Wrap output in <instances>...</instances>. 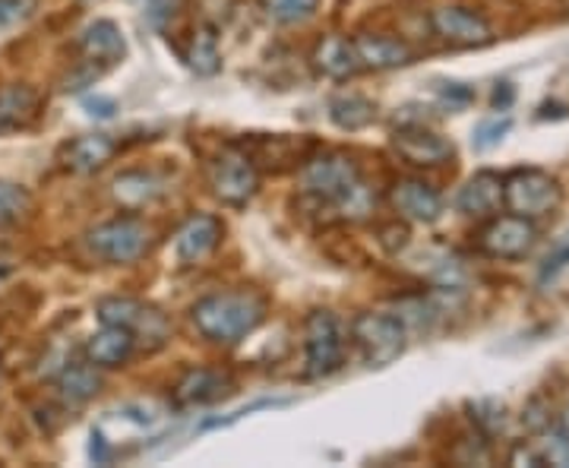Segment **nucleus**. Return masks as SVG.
<instances>
[{
    "mask_svg": "<svg viewBox=\"0 0 569 468\" xmlns=\"http://www.w3.org/2000/svg\"><path fill=\"white\" fill-rule=\"evenodd\" d=\"M80 51L86 61L99 63V67H114L127 58V39H123L121 26L114 20H96L82 29Z\"/></svg>",
    "mask_w": 569,
    "mask_h": 468,
    "instance_id": "obj_17",
    "label": "nucleus"
},
{
    "mask_svg": "<svg viewBox=\"0 0 569 468\" xmlns=\"http://www.w3.org/2000/svg\"><path fill=\"white\" fill-rule=\"evenodd\" d=\"M32 209V193L20 183L0 181V228L20 222L22 216Z\"/></svg>",
    "mask_w": 569,
    "mask_h": 468,
    "instance_id": "obj_27",
    "label": "nucleus"
},
{
    "mask_svg": "<svg viewBox=\"0 0 569 468\" xmlns=\"http://www.w3.org/2000/svg\"><path fill=\"white\" fill-rule=\"evenodd\" d=\"M355 51L361 58V67L367 70H396L415 61V51L408 48L406 41L389 39V36H358Z\"/></svg>",
    "mask_w": 569,
    "mask_h": 468,
    "instance_id": "obj_20",
    "label": "nucleus"
},
{
    "mask_svg": "<svg viewBox=\"0 0 569 468\" xmlns=\"http://www.w3.org/2000/svg\"><path fill=\"white\" fill-rule=\"evenodd\" d=\"M276 406H284V399H260V402H253V406H247V408H238V411H231L228 418H212V421H206L203 430L228 428V425H234V421H241V418H247V415H253V411H260V408H276Z\"/></svg>",
    "mask_w": 569,
    "mask_h": 468,
    "instance_id": "obj_32",
    "label": "nucleus"
},
{
    "mask_svg": "<svg viewBox=\"0 0 569 468\" xmlns=\"http://www.w3.org/2000/svg\"><path fill=\"white\" fill-rule=\"evenodd\" d=\"M118 156V140L108 133H82L63 143L61 162L73 175H92Z\"/></svg>",
    "mask_w": 569,
    "mask_h": 468,
    "instance_id": "obj_15",
    "label": "nucleus"
},
{
    "mask_svg": "<svg viewBox=\"0 0 569 468\" xmlns=\"http://www.w3.org/2000/svg\"><path fill=\"white\" fill-rule=\"evenodd\" d=\"M522 425L531 430V434H545L553 425V415H550V406L541 399V396H535L529 406L522 408Z\"/></svg>",
    "mask_w": 569,
    "mask_h": 468,
    "instance_id": "obj_31",
    "label": "nucleus"
},
{
    "mask_svg": "<svg viewBox=\"0 0 569 468\" xmlns=\"http://www.w3.org/2000/svg\"><path fill=\"white\" fill-rule=\"evenodd\" d=\"M183 61L187 67L197 73V77H216L219 67H222V54H219V36L212 26H197L193 36H190V48L183 51Z\"/></svg>",
    "mask_w": 569,
    "mask_h": 468,
    "instance_id": "obj_25",
    "label": "nucleus"
},
{
    "mask_svg": "<svg viewBox=\"0 0 569 468\" xmlns=\"http://www.w3.org/2000/svg\"><path fill=\"white\" fill-rule=\"evenodd\" d=\"M351 339L361 348L367 367H389L406 355L408 326L399 313L367 310L351 323Z\"/></svg>",
    "mask_w": 569,
    "mask_h": 468,
    "instance_id": "obj_3",
    "label": "nucleus"
},
{
    "mask_svg": "<svg viewBox=\"0 0 569 468\" xmlns=\"http://www.w3.org/2000/svg\"><path fill=\"white\" fill-rule=\"evenodd\" d=\"M137 348V339L123 329V326H108L102 323V329L86 342V358L89 365L96 367H121Z\"/></svg>",
    "mask_w": 569,
    "mask_h": 468,
    "instance_id": "obj_21",
    "label": "nucleus"
},
{
    "mask_svg": "<svg viewBox=\"0 0 569 468\" xmlns=\"http://www.w3.org/2000/svg\"><path fill=\"white\" fill-rule=\"evenodd\" d=\"M329 121L339 130L358 133L377 121V102H370L367 96H358V92L336 96V99H329Z\"/></svg>",
    "mask_w": 569,
    "mask_h": 468,
    "instance_id": "obj_23",
    "label": "nucleus"
},
{
    "mask_svg": "<svg viewBox=\"0 0 569 468\" xmlns=\"http://www.w3.org/2000/svg\"><path fill=\"white\" fill-rule=\"evenodd\" d=\"M392 206L406 222L430 225L443 216V197L418 178H402L392 183Z\"/></svg>",
    "mask_w": 569,
    "mask_h": 468,
    "instance_id": "obj_14",
    "label": "nucleus"
},
{
    "mask_svg": "<svg viewBox=\"0 0 569 468\" xmlns=\"http://www.w3.org/2000/svg\"><path fill=\"white\" fill-rule=\"evenodd\" d=\"M164 193V181L152 171H142V168H133V171H121L114 183H111V197L118 200V206H123L127 212H137V209H146L152 206Z\"/></svg>",
    "mask_w": 569,
    "mask_h": 468,
    "instance_id": "obj_19",
    "label": "nucleus"
},
{
    "mask_svg": "<svg viewBox=\"0 0 569 468\" xmlns=\"http://www.w3.org/2000/svg\"><path fill=\"white\" fill-rule=\"evenodd\" d=\"M557 430H560L563 437H569V408L560 415V418H557Z\"/></svg>",
    "mask_w": 569,
    "mask_h": 468,
    "instance_id": "obj_40",
    "label": "nucleus"
},
{
    "mask_svg": "<svg viewBox=\"0 0 569 468\" xmlns=\"http://www.w3.org/2000/svg\"><path fill=\"white\" fill-rule=\"evenodd\" d=\"M538 241V228L526 216H493L478 231V250L490 260H522Z\"/></svg>",
    "mask_w": 569,
    "mask_h": 468,
    "instance_id": "obj_9",
    "label": "nucleus"
},
{
    "mask_svg": "<svg viewBox=\"0 0 569 468\" xmlns=\"http://www.w3.org/2000/svg\"><path fill=\"white\" fill-rule=\"evenodd\" d=\"M456 206H459V212H466L471 219H488L493 212H500V206H503V178L497 171H478L459 190Z\"/></svg>",
    "mask_w": 569,
    "mask_h": 468,
    "instance_id": "obj_18",
    "label": "nucleus"
},
{
    "mask_svg": "<svg viewBox=\"0 0 569 468\" xmlns=\"http://www.w3.org/2000/svg\"><path fill=\"white\" fill-rule=\"evenodd\" d=\"M509 130H512V118L509 114H493V118H488V121H481L475 127L471 146L478 152H490V149H497V146L503 143V137H507Z\"/></svg>",
    "mask_w": 569,
    "mask_h": 468,
    "instance_id": "obj_29",
    "label": "nucleus"
},
{
    "mask_svg": "<svg viewBox=\"0 0 569 468\" xmlns=\"http://www.w3.org/2000/svg\"><path fill=\"white\" fill-rule=\"evenodd\" d=\"M430 29L437 39L452 48H488L490 41L497 39L490 22L466 7H437L430 13Z\"/></svg>",
    "mask_w": 569,
    "mask_h": 468,
    "instance_id": "obj_11",
    "label": "nucleus"
},
{
    "mask_svg": "<svg viewBox=\"0 0 569 468\" xmlns=\"http://www.w3.org/2000/svg\"><path fill=\"white\" fill-rule=\"evenodd\" d=\"M197 332L216 346H238L266 320V301L257 291H219L206 295L190 310Z\"/></svg>",
    "mask_w": 569,
    "mask_h": 468,
    "instance_id": "obj_1",
    "label": "nucleus"
},
{
    "mask_svg": "<svg viewBox=\"0 0 569 468\" xmlns=\"http://www.w3.org/2000/svg\"><path fill=\"white\" fill-rule=\"evenodd\" d=\"M41 96L32 86H7L0 89V123L3 130H17L39 121Z\"/></svg>",
    "mask_w": 569,
    "mask_h": 468,
    "instance_id": "obj_22",
    "label": "nucleus"
},
{
    "mask_svg": "<svg viewBox=\"0 0 569 468\" xmlns=\"http://www.w3.org/2000/svg\"><path fill=\"white\" fill-rule=\"evenodd\" d=\"M82 108L92 114V118H102V121H111L118 114V102L108 99V96H86L82 99Z\"/></svg>",
    "mask_w": 569,
    "mask_h": 468,
    "instance_id": "obj_36",
    "label": "nucleus"
},
{
    "mask_svg": "<svg viewBox=\"0 0 569 468\" xmlns=\"http://www.w3.org/2000/svg\"><path fill=\"white\" fill-rule=\"evenodd\" d=\"M563 203L560 181L541 168H516L503 178V206L526 219H545Z\"/></svg>",
    "mask_w": 569,
    "mask_h": 468,
    "instance_id": "obj_4",
    "label": "nucleus"
},
{
    "mask_svg": "<svg viewBox=\"0 0 569 468\" xmlns=\"http://www.w3.org/2000/svg\"><path fill=\"white\" fill-rule=\"evenodd\" d=\"M541 462L545 466H560V468H569V437H563L560 430H545V440H541Z\"/></svg>",
    "mask_w": 569,
    "mask_h": 468,
    "instance_id": "obj_30",
    "label": "nucleus"
},
{
    "mask_svg": "<svg viewBox=\"0 0 569 468\" xmlns=\"http://www.w3.org/2000/svg\"><path fill=\"white\" fill-rule=\"evenodd\" d=\"M96 317L108 326H123L133 339L142 342H152L159 348L168 339V317H164L159 307L137 301V298H102L96 305Z\"/></svg>",
    "mask_w": 569,
    "mask_h": 468,
    "instance_id": "obj_8",
    "label": "nucleus"
},
{
    "mask_svg": "<svg viewBox=\"0 0 569 468\" xmlns=\"http://www.w3.org/2000/svg\"><path fill=\"white\" fill-rule=\"evenodd\" d=\"M209 187L212 193L231 209H241L247 206L257 190H260V171L257 165L247 159L238 146H228L216 162L209 165Z\"/></svg>",
    "mask_w": 569,
    "mask_h": 468,
    "instance_id": "obj_7",
    "label": "nucleus"
},
{
    "mask_svg": "<svg viewBox=\"0 0 569 468\" xmlns=\"http://www.w3.org/2000/svg\"><path fill=\"white\" fill-rule=\"evenodd\" d=\"M310 61H313V70L317 73H323L326 80H351L355 73H361L365 67H361V58H358V51H355V41L342 39V36H326V39L317 41V48H313V54H310Z\"/></svg>",
    "mask_w": 569,
    "mask_h": 468,
    "instance_id": "obj_16",
    "label": "nucleus"
},
{
    "mask_svg": "<svg viewBox=\"0 0 569 468\" xmlns=\"http://www.w3.org/2000/svg\"><path fill=\"white\" fill-rule=\"evenodd\" d=\"M0 133H3V123H0Z\"/></svg>",
    "mask_w": 569,
    "mask_h": 468,
    "instance_id": "obj_41",
    "label": "nucleus"
},
{
    "mask_svg": "<svg viewBox=\"0 0 569 468\" xmlns=\"http://www.w3.org/2000/svg\"><path fill=\"white\" fill-rule=\"evenodd\" d=\"M512 99H516L512 82H497V89H493V108H497V111H509Z\"/></svg>",
    "mask_w": 569,
    "mask_h": 468,
    "instance_id": "obj_39",
    "label": "nucleus"
},
{
    "mask_svg": "<svg viewBox=\"0 0 569 468\" xmlns=\"http://www.w3.org/2000/svg\"><path fill=\"white\" fill-rule=\"evenodd\" d=\"M567 266H569V235H567V241L557 247L553 253H548V260L541 263V282H548V279H553V276H560Z\"/></svg>",
    "mask_w": 569,
    "mask_h": 468,
    "instance_id": "obj_34",
    "label": "nucleus"
},
{
    "mask_svg": "<svg viewBox=\"0 0 569 468\" xmlns=\"http://www.w3.org/2000/svg\"><path fill=\"white\" fill-rule=\"evenodd\" d=\"M320 0H263V10L282 26H295V22L310 20L317 13Z\"/></svg>",
    "mask_w": 569,
    "mask_h": 468,
    "instance_id": "obj_28",
    "label": "nucleus"
},
{
    "mask_svg": "<svg viewBox=\"0 0 569 468\" xmlns=\"http://www.w3.org/2000/svg\"><path fill=\"white\" fill-rule=\"evenodd\" d=\"M89 456L99 462V466H108L111 462V447H108V440H104L102 430H92V444H89Z\"/></svg>",
    "mask_w": 569,
    "mask_h": 468,
    "instance_id": "obj_38",
    "label": "nucleus"
},
{
    "mask_svg": "<svg viewBox=\"0 0 569 468\" xmlns=\"http://www.w3.org/2000/svg\"><path fill=\"white\" fill-rule=\"evenodd\" d=\"M29 7H32V0H0V29L26 20L29 17Z\"/></svg>",
    "mask_w": 569,
    "mask_h": 468,
    "instance_id": "obj_35",
    "label": "nucleus"
},
{
    "mask_svg": "<svg viewBox=\"0 0 569 468\" xmlns=\"http://www.w3.org/2000/svg\"><path fill=\"white\" fill-rule=\"evenodd\" d=\"M234 389V377L222 367H190L171 389L174 408H203L224 399Z\"/></svg>",
    "mask_w": 569,
    "mask_h": 468,
    "instance_id": "obj_12",
    "label": "nucleus"
},
{
    "mask_svg": "<svg viewBox=\"0 0 569 468\" xmlns=\"http://www.w3.org/2000/svg\"><path fill=\"white\" fill-rule=\"evenodd\" d=\"M468 418L471 425L478 428L481 437H497L507 430V406L500 399H478V402H468Z\"/></svg>",
    "mask_w": 569,
    "mask_h": 468,
    "instance_id": "obj_26",
    "label": "nucleus"
},
{
    "mask_svg": "<svg viewBox=\"0 0 569 468\" xmlns=\"http://www.w3.org/2000/svg\"><path fill=\"white\" fill-rule=\"evenodd\" d=\"M509 466L538 468V466H545V462H541V452H538V447H529V444H519V447L512 449V456H509Z\"/></svg>",
    "mask_w": 569,
    "mask_h": 468,
    "instance_id": "obj_37",
    "label": "nucleus"
},
{
    "mask_svg": "<svg viewBox=\"0 0 569 468\" xmlns=\"http://www.w3.org/2000/svg\"><path fill=\"white\" fill-rule=\"evenodd\" d=\"M222 235L224 225L219 216H212V212H197V216H190V219L178 228V235H174V257H178V263H203L206 257L222 245Z\"/></svg>",
    "mask_w": 569,
    "mask_h": 468,
    "instance_id": "obj_13",
    "label": "nucleus"
},
{
    "mask_svg": "<svg viewBox=\"0 0 569 468\" xmlns=\"http://www.w3.org/2000/svg\"><path fill=\"white\" fill-rule=\"evenodd\" d=\"M437 92L443 96V102H447L449 108H462V104L475 102V89L466 86V82H440Z\"/></svg>",
    "mask_w": 569,
    "mask_h": 468,
    "instance_id": "obj_33",
    "label": "nucleus"
},
{
    "mask_svg": "<svg viewBox=\"0 0 569 468\" xmlns=\"http://www.w3.org/2000/svg\"><path fill=\"white\" fill-rule=\"evenodd\" d=\"M305 377L323 380L346 365V336L332 310H313L305 320Z\"/></svg>",
    "mask_w": 569,
    "mask_h": 468,
    "instance_id": "obj_5",
    "label": "nucleus"
},
{
    "mask_svg": "<svg viewBox=\"0 0 569 468\" xmlns=\"http://www.w3.org/2000/svg\"><path fill=\"white\" fill-rule=\"evenodd\" d=\"M58 392H61L63 402L82 406L102 392V377H99L96 365H67L58 374Z\"/></svg>",
    "mask_w": 569,
    "mask_h": 468,
    "instance_id": "obj_24",
    "label": "nucleus"
},
{
    "mask_svg": "<svg viewBox=\"0 0 569 468\" xmlns=\"http://www.w3.org/2000/svg\"><path fill=\"white\" fill-rule=\"evenodd\" d=\"M0 374H3V365H0Z\"/></svg>",
    "mask_w": 569,
    "mask_h": 468,
    "instance_id": "obj_42",
    "label": "nucleus"
},
{
    "mask_svg": "<svg viewBox=\"0 0 569 468\" xmlns=\"http://www.w3.org/2000/svg\"><path fill=\"white\" fill-rule=\"evenodd\" d=\"M361 178L358 162L346 156V152H320V156H307L298 171L301 181V193L307 200H313L317 206L339 203L351 190V183Z\"/></svg>",
    "mask_w": 569,
    "mask_h": 468,
    "instance_id": "obj_2",
    "label": "nucleus"
},
{
    "mask_svg": "<svg viewBox=\"0 0 569 468\" xmlns=\"http://www.w3.org/2000/svg\"><path fill=\"white\" fill-rule=\"evenodd\" d=\"M89 250L102 257L104 263H137L149 250V228L137 216H118L89 231Z\"/></svg>",
    "mask_w": 569,
    "mask_h": 468,
    "instance_id": "obj_6",
    "label": "nucleus"
},
{
    "mask_svg": "<svg viewBox=\"0 0 569 468\" xmlns=\"http://www.w3.org/2000/svg\"><path fill=\"white\" fill-rule=\"evenodd\" d=\"M392 149L415 168H440L452 162L456 146L447 137H440L437 130H430V123H406L396 127L392 133Z\"/></svg>",
    "mask_w": 569,
    "mask_h": 468,
    "instance_id": "obj_10",
    "label": "nucleus"
}]
</instances>
